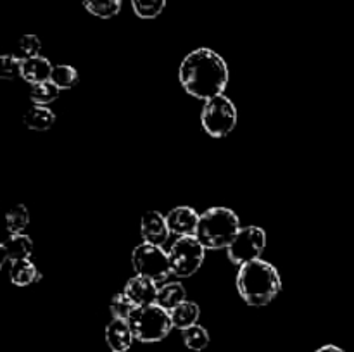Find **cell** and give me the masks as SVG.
Wrapping results in <instances>:
<instances>
[{
	"label": "cell",
	"instance_id": "1",
	"mask_svg": "<svg viewBox=\"0 0 354 352\" xmlns=\"http://www.w3.org/2000/svg\"><path fill=\"white\" fill-rule=\"evenodd\" d=\"M178 79L189 95L211 100L223 95L228 85V66L225 59L211 48H197L182 61Z\"/></svg>",
	"mask_w": 354,
	"mask_h": 352
},
{
	"label": "cell",
	"instance_id": "2",
	"mask_svg": "<svg viewBox=\"0 0 354 352\" xmlns=\"http://www.w3.org/2000/svg\"><path fill=\"white\" fill-rule=\"evenodd\" d=\"M237 289L244 302L261 307L272 302L282 289V280L273 264L254 259L241 266L237 275Z\"/></svg>",
	"mask_w": 354,
	"mask_h": 352
},
{
	"label": "cell",
	"instance_id": "3",
	"mask_svg": "<svg viewBox=\"0 0 354 352\" xmlns=\"http://www.w3.org/2000/svg\"><path fill=\"white\" fill-rule=\"evenodd\" d=\"M241 231V221L232 209L227 207H211L201 214L196 237L206 248L230 247L232 242Z\"/></svg>",
	"mask_w": 354,
	"mask_h": 352
},
{
	"label": "cell",
	"instance_id": "4",
	"mask_svg": "<svg viewBox=\"0 0 354 352\" xmlns=\"http://www.w3.org/2000/svg\"><path fill=\"white\" fill-rule=\"evenodd\" d=\"M128 323L133 331L135 340L144 342V344L162 340L171 331V328H175L169 311L158 304L135 307V311L128 317Z\"/></svg>",
	"mask_w": 354,
	"mask_h": 352
},
{
	"label": "cell",
	"instance_id": "5",
	"mask_svg": "<svg viewBox=\"0 0 354 352\" xmlns=\"http://www.w3.org/2000/svg\"><path fill=\"white\" fill-rule=\"evenodd\" d=\"M201 123L204 131L213 138L227 137L237 124V109L228 97L218 95L206 100L201 113Z\"/></svg>",
	"mask_w": 354,
	"mask_h": 352
},
{
	"label": "cell",
	"instance_id": "6",
	"mask_svg": "<svg viewBox=\"0 0 354 352\" xmlns=\"http://www.w3.org/2000/svg\"><path fill=\"white\" fill-rule=\"evenodd\" d=\"M131 262H133L137 275L151 278L156 283L166 282L169 273H173L169 254L162 251L161 245H152L144 242L142 245L135 247L133 254H131Z\"/></svg>",
	"mask_w": 354,
	"mask_h": 352
},
{
	"label": "cell",
	"instance_id": "7",
	"mask_svg": "<svg viewBox=\"0 0 354 352\" xmlns=\"http://www.w3.org/2000/svg\"><path fill=\"white\" fill-rule=\"evenodd\" d=\"M204 247L197 237H180L169 248L171 271L180 278H189L199 271L204 261Z\"/></svg>",
	"mask_w": 354,
	"mask_h": 352
},
{
	"label": "cell",
	"instance_id": "8",
	"mask_svg": "<svg viewBox=\"0 0 354 352\" xmlns=\"http://www.w3.org/2000/svg\"><path fill=\"white\" fill-rule=\"evenodd\" d=\"M266 247V233L259 226L241 228L235 240L227 248L228 259L234 264H245L249 261L261 257Z\"/></svg>",
	"mask_w": 354,
	"mask_h": 352
},
{
	"label": "cell",
	"instance_id": "9",
	"mask_svg": "<svg viewBox=\"0 0 354 352\" xmlns=\"http://www.w3.org/2000/svg\"><path fill=\"white\" fill-rule=\"evenodd\" d=\"M201 214H197L196 209L189 206L175 207L166 216V223H168L169 233L176 235V237H196L197 226H199Z\"/></svg>",
	"mask_w": 354,
	"mask_h": 352
},
{
	"label": "cell",
	"instance_id": "10",
	"mask_svg": "<svg viewBox=\"0 0 354 352\" xmlns=\"http://www.w3.org/2000/svg\"><path fill=\"white\" fill-rule=\"evenodd\" d=\"M156 285H158V283L152 282L151 278L137 275L131 280H128L127 286H124V293L133 300L137 307L152 306V304H156V300H158L159 289Z\"/></svg>",
	"mask_w": 354,
	"mask_h": 352
},
{
	"label": "cell",
	"instance_id": "11",
	"mask_svg": "<svg viewBox=\"0 0 354 352\" xmlns=\"http://www.w3.org/2000/svg\"><path fill=\"white\" fill-rule=\"evenodd\" d=\"M142 238L152 245H162L169 237V228L166 217L158 211H147L142 216Z\"/></svg>",
	"mask_w": 354,
	"mask_h": 352
},
{
	"label": "cell",
	"instance_id": "12",
	"mask_svg": "<svg viewBox=\"0 0 354 352\" xmlns=\"http://www.w3.org/2000/svg\"><path fill=\"white\" fill-rule=\"evenodd\" d=\"M135 340L128 320H118L113 317L106 328V342L113 352H127Z\"/></svg>",
	"mask_w": 354,
	"mask_h": 352
},
{
	"label": "cell",
	"instance_id": "13",
	"mask_svg": "<svg viewBox=\"0 0 354 352\" xmlns=\"http://www.w3.org/2000/svg\"><path fill=\"white\" fill-rule=\"evenodd\" d=\"M3 261H23L33 254V240L28 235L10 233L9 238L2 242Z\"/></svg>",
	"mask_w": 354,
	"mask_h": 352
},
{
	"label": "cell",
	"instance_id": "14",
	"mask_svg": "<svg viewBox=\"0 0 354 352\" xmlns=\"http://www.w3.org/2000/svg\"><path fill=\"white\" fill-rule=\"evenodd\" d=\"M52 69H54V66L48 62V59L37 55V57H31L23 62V76L21 78L26 79L31 85H37V83H44L50 79Z\"/></svg>",
	"mask_w": 354,
	"mask_h": 352
},
{
	"label": "cell",
	"instance_id": "15",
	"mask_svg": "<svg viewBox=\"0 0 354 352\" xmlns=\"http://www.w3.org/2000/svg\"><path fill=\"white\" fill-rule=\"evenodd\" d=\"M3 262L9 264L7 275H9V280L16 286H28L40 278L37 268L31 264L30 259H23V261H3Z\"/></svg>",
	"mask_w": 354,
	"mask_h": 352
},
{
	"label": "cell",
	"instance_id": "16",
	"mask_svg": "<svg viewBox=\"0 0 354 352\" xmlns=\"http://www.w3.org/2000/svg\"><path fill=\"white\" fill-rule=\"evenodd\" d=\"M23 119H24V124H26L30 130L47 131L50 130L52 124L55 123V114L52 113L48 107L37 106V104H35V106L24 114Z\"/></svg>",
	"mask_w": 354,
	"mask_h": 352
},
{
	"label": "cell",
	"instance_id": "17",
	"mask_svg": "<svg viewBox=\"0 0 354 352\" xmlns=\"http://www.w3.org/2000/svg\"><path fill=\"white\" fill-rule=\"evenodd\" d=\"M185 297H187V292H185V289H183L182 283L173 282V283H168V285H165L159 289L158 300H156V304L161 307H165L166 311H171V309H175L176 306H180L182 302H185Z\"/></svg>",
	"mask_w": 354,
	"mask_h": 352
},
{
	"label": "cell",
	"instance_id": "18",
	"mask_svg": "<svg viewBox=\"0 0 354 352\" xmlns=\"http://www.w3.org/2000/svg\"><path fill=\"white\" fill-rule=\"evenodd\" d=\"M171 314V321L173 326L180 328V330H185V328L194 326L197 324V320H199V306L194 302H182L180 306H176L175 309L169 311Z\"/></svg>",
	"mask_w": 354,
	"mask_h": 352
},
{
	"label": "cell",
	"instance_id": "19",
	"mask_svg": "<svg viewBox=\"0 0 354 352\" xmlns=\"http://www.w3.org/2000/svg\"><path fill=\"white\" fill-rule=\"evenodd\" d=\"M83 7L100 19L114 17L121 9V0H82Z\"/></svg>",
	"mask_w": 354,
	"mask_h": 352
},
{
	"label": "cell",
	"instance_id": "20",
	"mask_svg": "<svg viewBox=\"0 0 354 352\" xmlns=\"http://www.w3.org/2000/svg\"><path fill=\"white\" fill-rule=\"evenodd\" d=\"M40 48L41 43L40 40H38V37H35V35H24V37H21L19 41L14 45V50L10 52V54H12L17 61L24 62L28 61V59L40 55L38 54Z\"/></svg>",
	"mask_w": 354,
	"mask_h": 352
},
{
	"label": "cell",
	"instance_id": "21",
	"mask_svg": "<svg viewBox=\"0 0 354 352\" xmlns=\"http://www.w3.org/2000/svg\"><path fill=\"white\" fill-rule=\"evenodd\" d=\"M182 337L190 351H204L209 344V333L201 324H194V326L182 330Z\"/></svg>",
	"mask_w": 354,
	"mask_h": 352
},
{
	"label": "cell",
	"instance_id": "22",
	"mask_svg": "<svg viewBox=\"0 0 354 352\" xmlns=\"http://www.w3.org/2000/svg\"><path fill=\"white\" fill-rule=\"evenodd\" d=\"M59 90L61 88H59L57 85H54L50 79L44 83H37V85L31 86L30 99L33 100V104H37V106H47V104L54 102V100L57 99Z\"/></svg>",
	"mask_w": 354,
	"mask_h": 352
},
{
	"label": "cell",
	"instance_id": "23",
	"mask_svg": "<svg viewBox=\"0 0 354 352\" xmlns=\"http://www.w3.org/2000/svg\"><path fill=\"white\" fill-rule=\"evenodd\" d=\"M50 81L57 85L59 88H71L78 83V71L73 66L68 64H59L54 66L50 75Z\"/></svg>",
	"mask_w": 354,
	"mask_h": 352
},
{
	"label": "cell",
	"instance_id": "24",
	"mask_svg": "<svg viewBox=\"0 0 354 352\" xmlns=\"http://www.w3.org/2000/svg\"><path fill=\"white\" fill-rule=\"evenodd\" d=\"M28 223H30V213H28L24 204H17L7 213L6 224L10 233H21L28 226Z\"/></svg>",
	"mask_w": 354,
	"mask_h": 352
},
{
	"label": "cell",
	"instance_id": "25",
	"mask_svg": "<svg viewBox=\"0 0 354 352\" xmlns=\"http://www.w3.org/2000/svg\"><path fill=\"white\" fill-rule=\"evenodd\" d=\"M166 0H131L135 14L142 19H154L165 10Z\"/></svg>",
	"mask_w": 354,
	"mask_h": 352
},
{
	"label": "cell",
	"instance_id": "26",
	"mask_svg": "<svg viewBox=\"0 0 354 352\" xmlns=\"http://www.w3.org/2000/svg\"><path fill=\"white\" fill-rule=\"evenodd\" d=\"M135 302L127 295V293H118V295L113 297L111 300V314L113 317H118V320H128L130 314L135 311Z\"/></svg>",
	"mask_w": 354,
	"mask_h": 352
},
{
	"label": "cell",
	"instance_id": "27",
	"mask_svg": "<svg viewBox=\"0 0 354 352\" xmlns=\"http://www.w3.org/2000/svg\"><path fill=\"white\" fill-rule=\"evenodd\" d=\"M0 76L3 79H16L17 76H23V62L17 61L12 54L3 55L0 59Z\"/></svg>",
	"mask_w": 354,
	"mask_h": 352
},
{
	"label": "cell",
	"instance_id": "28",
	"mask_svg": "<svg viewBox=\"0 0 354 352\" xmlns=\"http://www.w3.org/2000/svg\"><path fill=\"white\" fill-rule=\"evenodd\" d=\"M317 352H344L341 347H337V345H324L322 349H318Z\"/></svg>",
	"mask_w": 354,
	"mask_h": 352
}]
</instances>
